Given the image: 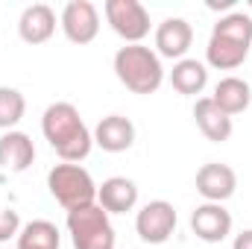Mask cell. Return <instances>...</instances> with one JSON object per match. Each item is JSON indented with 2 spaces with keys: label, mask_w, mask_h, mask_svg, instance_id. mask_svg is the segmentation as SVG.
<instances>
[{
  "label": "cell",
  "mask_w": 252,
  "mask_h": 249,
  "mask_svg": "<svg viewBox=\"0 0 252 249\" xmlns=\"http://www.w3.org/2000/svg\"><path fill=\"white\" fill-rule=\"evenodd\" d=\"M41 132H44L47 144L53 147V153L67 164H79L82 158H88V153L94 147V135L79 118L76 106H70V103L47 106V112L41 118Z\"/></svg>",
  "instance_id": "obj_1"
},
{
  "label": "cell",
  "mask_w": 252,
  "mask_h": 249,
  "mask_svg": "<svg viewBox=\"0 0 252 249\" xmlns=\"http://www.w3.org/2000/svg\"><path fill=\"white\" fill-rule=\"evenodd\" d=\"M252 47V15L244 12H229L223 15L208 38L205 47V62L217 70H235L247 62Z\"/></svg>",
  "instance_id": "obj_2"
},
{
  "label": "cell",
  "mask_w": 252,
  "mask_h": 249,
  "mask_svg": "<svg viewBox=\"0 0 252 249\" xmlns=\"http://www.w3.org/2000/svg\"><path fill=\"white\" fill-rule=\"evenodd\" d=\"M115 76L132 94H156L164 82L161 56L144 44H124L115 53Z\"/></svg>",
  "instance_id": "obj_3"
},
{
  "label": "cell",
  "mask_w": 252,
  "mask_h": 249,
  "mask_svg": "<svg viewBox=\"0 0 252 249\" xmlns=\"http://www.w3.org/2000/svg\"><path fill=\"white\" fill-rule=\"evenodd\" d=\"M47 190L64 211H76L97 202V185L82 164H56L47 173Z\"/></svg>",
  "instance_id": "obj_4"
},
{
  "label": "cell",
  "mask_w": 252,
  "mask_h": 249,
  "mask_svg": "<svg viewBox=\"0 0 252 249\" xmlns=\"http://www.w3.org/2000/svg\"><path fill=\"white\" fill-rule=\"evenodd\" d=\"M67 235L73 249H115V241H118L109 214L97 202L67 211Z\"/></svg>",
  "instance_id": "obj_5"
},
{
  "label": "cell",
  "mask_w": 252,
  "mask_h": 249,
  "mask_svg": "<svg viewBox=\"0 0 252 249\" xmlns=\"http://www.w3.org/2000/svg\"><path fill=\"white\" fill-rule=\"evenodd\" d=\"M106 21L126 44H141L150 35V12L138 0H106Z\"/></svg>",
  "instance_id": "obj_6"
},
{
  "label": "cell",
  "mask_w": 252,
  "mask_h": 249,
  "mask_svg": "<svg viewBox=\"0 0 252 249\" xmlns=\"http://www.w3.org/2000/svg\"><path fill=\"white\" fill-rule=\"evenodd\" d=\"M62 32L70 44H91L100 32V12L91 0H67L62 9Z\"/></svg>",
  "instance_id": "obj_7"
},
{
  "label": "cell",
  "mask_w": 252,
  "mask_h": 249,
  "mask_svg": "<svg viewBox=\"0 0 252 249\" xmlns=\"http://www.w3.org/2000/svg\"><path fill=\"white\" fill-rule=\"evenodd\" d=\"M173 229H176V208H173L167 199H153V202H147V205L138 211V217H135V232H138V238H141L144 244H153V247L164 244V241L173 235Z\"/></svg>",
  "instance_id": "obj_8"
},
{
  "label": "cell",
  "mask_w": 252,
  "mask_h": 249,
  "mask_svg": "<svg viewBox=\"0 0 252 249\" xmlns=\"http://www.w3.org/2000/svg\"><path fill=\"white\" fill-rule=\"evenodd\" d=\"M190 232L205 244H220L232 235V214L220 202H202L190 214Z\"/></svg>",
  "instance_id": "obj_9"
},
{
  "label": "cell",
  "mask_w": 252,
  "mask_h": 249,
  "mask_svg": "<svg viewBox=\"0 0 252 249\" xmlns=\"http://www.w3.org/2000/svg\"><path fill=\"white\" fill-rule=\"evenodd\" d=\"M196 190L205 202H226L229 196H235L238 190V173L229 164L220 161H208L196 170Z\"/></svg>",
  "instance_id": "obj_10"
},
{
  "label": "cell",
  "mask_w": 252,
  "mask_h": 249,
  "mask_svg": "<svg viewBox=\"0 0 252 249\" xmlns=\"http://www.w3.org/2000/svg\"><path fill=\"white\" fill-rule=\"evenodd\" d=\"M193 44V27L185 18H167L156 30V53L164 59H185V53Z\"/></svg>",
  "instance_id": "obj_11"
},
{
  "label": "cell",
  "mask_w": 252,
  "mask_h": 249,
  "mask_svg": "<svg viewBox=\"0 0 252 249\" xmlns=\"http://www.w3.org/2000/svg\"><path fill=\"white\" fill-rule=\"evenodd\" d=\"M53 32H56V12L47 3H32L21 12L18 35L27 44H44L53 38Z\"/></svg>",
  "instance_id": "obj_12"
},
{
  "label": "cell",
  "mask_w": 252,
  "mask_h": 249,
  "mask_svg": "<svg viewBox=\"0 0 252 249\" xmlns=\"http://www.w3.org/2000/svg\"><path fill=\"white\" fill-rule=\"evenodd\" d=\"M35 161V144L27 132H3L0 135V167L9 173H24Z\"/></svg>",
  "instance_id": "obj_13"
},
{
  "label": "cell",
  "mask_w": 252,
  "mask_h": 249,
  "mask_svg": "<svg viewBox=\"0 0 252 249\" xmlns=\"http://www.w3.org/2000/svg\"><path fill=\"white\" fill-rule=\"evenodd\" d=\"M91 135L103 153H126L135 144V124L124 115H109L97 124Z\"/></svg>",
  "instance_id": "obj_14"
},
{
  "label": "cell",
  "mask_w": 252,
  "mask_h": 249,
  "mask_svg": "<svg viewBox=\"0 0 252 249\" xmlns=\"http://www.w3.org/2000/svg\"><path fill=\"white\" fill-rule=\"evenodd\" d=\"M97 205L106 214H126L138 205V185L126 176H112L97 185Z\"/></svg>",
  "instance_id": "obj_15"
},
{
  "label": "cell",
  "mask_w": 252,
  "mask_h": 249,
  "mask_svg": "<svg viewBox=\"0 0 252 249\" xmlns=\"http://www.w3.org/2000/svg\"><path fill=\"white\" fill-rule=\"evenodd\" d=\"M193 121L199 126V132L208 138V141H214V144H223V141H229L232 138V118L211 100V97H199L196 103H193Z\"/></svg>",
  "instance_id": "obj_16"
},
{
  "label": "cell",
  "mask_w": 252,
  "mask_h": 249,
  "mask_svg": "<svg viewBox=\"0 0 252 249\" xmlns=\"http://www.w3.org/2000/svg\"><path fill=\"white\" fill-rule=\"evenodd\" d=\"M211 100L229 115V118H235V115H241V112H247L252 103V88L247 79H241V76H226V79H220L217 82V88H214V94H211Z\"/></svg>",
  "instance_id": "obj_17"
},
{
  "label": "cell",
  "mask_w": 252,
  "mask_h": 249,
  "mask_svg": "<svg viewBox=\"0 0 252 249\" xmlns=\"http://www.w3.org/2000/svg\"><path fill=\"white\" fill-rule=\"evenodd\" d=\"M170 85L179 91V94H202V88L208 85V67L196 59H179L170 70Z\"/></svg>",
  "instance_id": "obj_18"
},
{
  "label": "cell",
  "mask_w": 252,
  "mask_h": 249,
  "mask_svg": "<svg viewBox=\"0 0 252 249\" xmlns=\"http://www.w3.org/2000/svg\"><path fill=\"white\" fill-rule=\"evenodd\" d=\"M59 229L50 220H32L18 235V249H59Z\"/></svg>",
  "instance_id": "obj_19"
},
{
  "label": "cell",
  "mask_w": 252,
  "mask_h": 249,
  "mask_svg": "<svg viewBox=\"0 0 252 249\" xmlns=\"http://www.w3.org/2000/svg\"><path fill=\"white\" fill-rule=\"evenodd\" d=\"M24 112H27V100L18 88H9V85H0V129L12 132L15 126L24 121Z\"/></svg>",
  "instance_id": "obj_20"
},
{
  "label": "cell",
  "mask_w": 252,
  "mask_h": 249,
  "mask_svg": "<svg viewBox=\"0 0 252 249\" xmlns=\"http://www.w3.org/2000/svg\"><path fill=\"white\" fill-rule=\"evenodd\" d=\"M18 235H21V217H18V211L0 208V244H6L9 238H18Z\"/></svg>",
  "instance_id": "obj_21"
},
{
  "label": "cell",
  "mask_w": 252,
  "mask_h": 249,
  "mask_svg": "<svg viewBox=\"0 0 252 249\" xmlns=\"http://www.w3.org/2000/svg\"><path fill=\"white\" fill-rule=\"evenodd\" d=\"M232 249H252V229H244V232L235 238Z\"/></svg>",
  "instance_id": "obj_22"
},
{
  "label": "cell",
  "mask_w": 252,
  "mask_h": 249,
  "mask_svg": "<svg viewBox=\"0 0 252 249\" xmlns=\"http://www.w3.org/2000/svg\"><path fill=\"white\" fill-rule=\"evenodd\" d=\"M250 9H252V0H250Z\"/></svg>",
  "instance_id": "obj_23"
}]
</instances>
